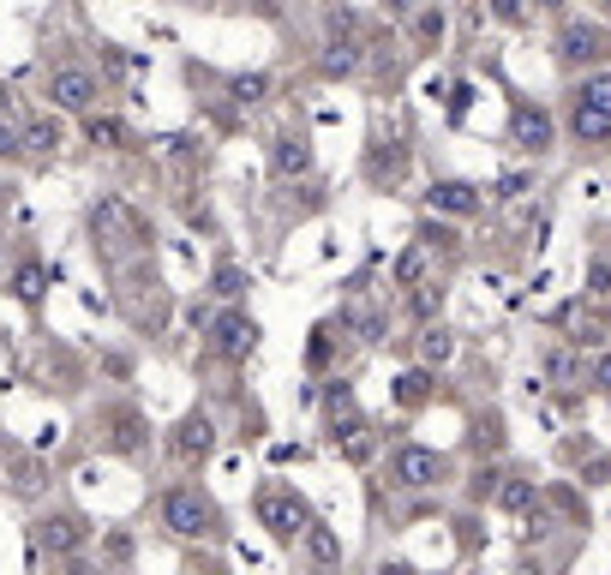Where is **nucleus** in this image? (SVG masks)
Wrapping results in <instances>:
<instances>
[{"mask_svg":"<svg viewBox=\"0 0 611 575\" xmlns=\"http://www.w3.org/2000/svg\"><path fill=\"white\" fill-rule=\"evenodd\" d=\"M240 288H246V276H240V264H222V270H216V294H222V300H234Z\"/></svg>","mask_w":611,"mask_h":575,"instance_id":"bb28decb","label":"nucleus"},{"mask_svg":"<svg viewBox=\"0 0 611 575\" xmlns=\"http://www.w3.org/2000/svg\"><path fill=\"white\" fill-rule=\"evenodd\" d=\"M48 96H54V108H66V114H90L96 96H102V78H96L90 66H54V72H48Z\"/></svg>","mask_w":611,"mask_h":575,"instance_id":"20e7f679","label":"nucleus"},{"mask_svg":"<svg viewBox=\"0 0 611 575\" xmlns=\"http://www.w3.org/2000/svg\"><path fill=\"white\" fill-rule=\"evenodd\" d=\"M402 162H408V156H402L396 144H390V150L378 144V150H372V180H396V174H402Z\"/></svg>","mask_w":611,"mask_h":575,"instance_id":"b1692460","label":"nucleus"},{"mask_svg":"<svg viewBox=\"0 0 611 575\" xmlns=\"http://www.w3.org/2000/svg\"><path fill=\"white\" fill-rule=\"evenodd\" d=\"M84 516H48L42 528H36V540H42V552H54V558H66V552H78L84 546Z\"/></svg>","mask_w":611,"mask_h":575,"instance_id":"f8f14e48","label":"nucleus"},{"mask_svg":"<svg viewBox=\"0 0 611 575\" xmlns=\"http://www.w3.org/2000/svg\"><path fill=\"white\" fill-rule=\"evenodd\" d=\"M426 396H432V378H426V372H420V366H414V372H402V378H396V402H402V408H420V402H426Z\"/></svg>","mask_w":611,"mask_h":575,"instance_id":"aec40b11","label":"nucleus"},{"mask_svg":"<svg viewBox=\"0 0 611 575\" xmlns=\"http://www.w3.org/2000/svg\"><path fill=\"white\" fill-rule=\"evenodd\" d=\"M324 72H330V78L360 72V48H354V42H330V48H324Z\"/></svg>","mask_w":611,"mask_h":575,"instance_id":"6ab92c4d","label":"nucleus"},{"mask_svg":"<svg viewBox=\"0 0 611 575\" xmlns=\"http://www.w3.org/2000/svg\"><path fill=\"white\" fill-rule=\"evenodd\" d=\"M534 6H540V12H558V6H564V0H534Z\"/></svg>","mask_w":611,"mask_h":575,"instance_id":"c9c22d12","label":"nucleus"},{"mask_svg":"<svg viewBox=\"0 0 611 575\" xmlns=\"http://www.w3.org/2000/svg\"><path fill=\"white\" fill-rule=\"evenodd\" d=\"M438 306H444V288H438V282H426V288H414V312H420V318H432Z\"/></svg>","mask_w":611,"mask_h":575,"instance_id":"cd10ccee","label":"nucleus"},{"mask_svg":"<svg viewBox=\"0 0 611 575\" xmlns=\"http://www.w3.org/2000/svg\"><path fill=\"white\" fill-rule=\"evenodd\" d=\"M270 168H276V180H294V174H306V168H312V144H306L300 132H282V138L270 144Z\"/></svg>","mask_w":611,"mask_h":575,"instance_id":"ddd939ff","label":"nucleus"},{"mask_svg":"<svg viewBox=\"0 0 611 575\" xmlns=\"http://www.w3.org/2000/svg\"><path fill=\"white\" fill-rule=\"evenodd\" d=\"M594 384L611 396V354H600V366H594Z\"/></svg>","mask_w":611,"mask_h":575,"instance_id":"473e14b6","label":"nucleus"},{"mask_svg":"<svg viewBox=\"0 0 611 575\" xmlns=\"http://www.w3.org/2000/svg\"><path fill=\"white\" fill-rule=\"evenodd\" d=\"M216 450V420L210 414H186L180 426H174V456L180 462H204Z\"/></svg>","mask_w":611,"mask_h":575,"instance_id":"9d476101","label":"nucleus"},{"mask_svg":"<svg viewBox=\"0 0 611 575\" xmlns=\"http://www.w3.org/2000/svg\"><path fill=\"white\" fill-rule=\"evenodd\" d=\"M318 575H330V570H318Z\"/></svg>","mask_w":611,"mask_h":575,"instance_id":"4c0bfd02","label":"nucleus"},{"mask_svg":"<svg viewBox=\"0 0 611 575\" xmlns=\"http://www.w3.org/2000/svg\"><path fill=\"white\" fill-rule=\"evenodd\" d=\"M84 132H90V144H96V150H126V144H132V132H126V120H120V114H90V126H84Z\"/></svg>","mask_w":611,"mask_h":575,"instance_id":"4468645a","label":"nucleus"},{"mask_svg":"<svg viewBox=\"0 0 611 575\" xmlns=\"http://www.w3.org/2000/svg\"><path fill=\"white\" fill-rule=\"evenodd\" d=\"M210 348H216L222 360H246V354L258 348V324H252L246 312H222V318L210 324Z\"/></svg>","mask_w":611,"mask_h":575,"instance_id":"0eeeda50","label":"nucleus"},{"mask_svg":"<svg viewBox=\"0 0 611 575\" xmlns=\"http://www.w3.org/2000/svg\"><path fill=\"white\" fill-rule=\"evenodd\" d=\"M162 528L180 534V540H210L216 534V510L192 486H174V492H162Z\"/></svg>","mask_w":611,"mask_h":575,"instance_id":"7ed1b4c3","label":"nucleus"},{"mask_svg":"<svg viewBox=\"0 0 611 575\" xmlns=\"http://www.w3.org/2000/svg\"><path fill=\"white\" fill-rule=\"evenodd\" d=\"M90 222H96L102 240H144V216H138L132 204H120V198H102V204L90 210Z\"/></svg>","mask_w":611,"mask_h":575,"instance_id":"1a4fd4ad","label":"nucleus"},{"mask_svg":"<svg viewBox=\"0 0 611 575\" xmlns=\"http://www.w3.org/2000/svg\"><path fill=\"white\" fill-rule=\"evenodd\" d=\"M420 246H426V252H456V234L438 228V222H426V228H420Z\"/></svg>","mask_w":611,"mask_h":575,"instance_id":"a878e982","label":"nucleus"},{"mask_svg":"<svg viewBox=\"0 0 611 575\" xmlns=\"http://www.w3.org/2000/svg\"><path fill=\"white\" fill-rule=\"evenodd\" d=\"M516 192H528V174H504L498 180V198H516Z\"/></svg>","mask_w":611,"mask_h":575,"instance_id":"2f4dec72","label":"nucleus"},{"mask_svg":"<svg viewBox=\"0 0 611 575\" xmlns=\"http://www.w3.org/2000/svg\"><path fill=\"white\" fill-rule=\"evenodd\" d=\"M414 30H420V42H438V36H444V12H438V6H426Z\"/></svg>","mask_w":611,"mask_h":575,"instance_id":"c85d7f7f","label":"nucleus"},{"mask_svg":"<svg viewBox=\"0 0 611 575\" xmlns=\"http://www.w3.org/2000/svg\"><path fill=\"white\" fill-rule=\"evenodd\" d=\"M42 288H48V270H42V264H18L12 294H18V300H42Z\"/></svg>","mask_w":611,"mask_h":575,"instance_id":"412c9836","label":"nucleus"},{"mask_svg":"<svg viewBox=\"0 0 611 575\" xmlns=\"http://www.w3.org/2000/svg\"><path fill=\"white\" fill-rule=\"evenodd\" d=\"M588 288H594L600 300L611 294V264H606V258H594V264H588Z\"/></svg>","mask_w":611,"mask_h":575,"instance_id":"c756f323","label":"nucleus"},{"mask_svg":"<svg viewBox=\"0 0 611 575\" xmlns=\"http://www.w3.org/2000/svg\"><path fill=\"white\" fill-rule=\"evenodd\" d=\"M258 522L270 528L276 546H300V540L318 528L312 504H306L300 492H288V486H264V492H258Z\"/></svg>","mask_w":611,"mask_h":575,"instance_id":"f257e3e1","label":"nucleus"},{"mask_svg":"<svg viewBox=\"0 0 611 575\" xmlns=\"http://www.w3.org/2000/svg\"><path fill=\"white\" fill-rule=\"evenodd\" d=\"M558 54L564 60H611V30L606 24H564Z\"/></svg>","mask_w":611,"mask_h":575,"instance_id":"6e6552de","label":"nucleus"},{"mask_svg":"<svg viewBox=\"0 0 611 575\" xmlns=\"http://www.w3.org/2000/svg\"><path fill=\"white\" fill-rule=\"evenodd\" d=\"M492 12H498L504 24H528V0H492Z\"/></svg>","mask_w":611,"mask_h":575,"instance_id":"7c9ffc66","label":"nucleus"},{"mask_svg":"<svg viewBox=\"0 0 611 575\" xmlns=\"http://www.w3.org/2000/svg\"><path fill=\"white\" fill-rule=\"evenodd\" d=\"M426 264H432V252H426V246H408V252L390 264V282H396V288H426Z\"/></svg>","mask_w":611,"mask_h":575,"instance_id":"dca6fc26","label":"nucleus"},{"mask_svg":"<svg viewBox=\"0 0 611 575\" xmlns=\"http://www.w3.org/2000/svg\"><path fill=\"white\" fill-rule=\"evenodd\" d=\"M378 575H414L408 564H378Z\"/></svg>","mask_w":611,"mask_h":575,"instance_id":"f704fd0d","label":"nucleus"},{"mask_svg":"<svg viewBox=\"0 0 611 575\" xmlns=\"http://www.w3.org/2000/svg\"><path fill=\"white\" fill-rule=\"evenodd\" d=\"M408 6H414V0H390V12H408Z\"/></svg>","mask_w":611,"mask_h":575,"instance_id":"e433bc0d","label":"nucleus"},{"mask_svg":"<svg viewBox=\"0 0 611 575\" xmlns=\"http://www.w3.org/2000/svg\"><path fill=\"white\" fill-rule=\"evenodd\" d=\"M276 6H282V0H252V12H264V18H270Z\"/></svg>","mask_w":611,"mask_h":575,"instance_id":"72a5a7b5","label":"nucleus"},{"mask_svg":"<svg viewBox=\"0 0 611 575\" xmlns=\"http://www.w3.org/2000/svg\"><path fill=\"white\" fill-rule=\"evenodd\" d=\"M450 354H456V336H450L444 324H426V330H420V360H426V366H444Z\"/></svg>","mask_w":611,"mask_h":575,"instance_id":"f3484780","label":"nucleus"},{"mask_svg":"<svg viewBox=\"0 0 611 575\" xmlns=\"http://www.w3.org/2000/svg\"><path fill=\"white\" fill-rule=\"evenodd\" d=\"M108 426H114V450H138V444H144V420H138L132 408L108 414Z\"/></svg>","mask_w":611,"mask_h":575,"instance_id":"a211bd4d","label":"nucleus"},{"mask_svg":"<svg viewBox=\"0 0 611 575\" xmlns=\"http://www.w3.org/2000/svg\"><path fill=\"white\" fill-rule=\"evenodd\" d=\"M498 504L504 510H534L540 492H534V480H510V486H498Z\"/></svg>","mask_w":611,"mask_h":575,"instance_id":"4be33fe9","label":"nucleus"},{"mask_svg":"<svg viewBox=\"0 0 611 575\" xmlns=\"http://www.w3.org/2000/svg\"><path fill=\"white\" fill-rule=\"evenodd\" d=\"M24 150H30V156H54V150H60V120H54V114L24 120Z\"/></svg>","mask_w":611,"mask_h":575,"instance_id":"2eb2a0df","label":"nucleus"},{"mask_svg":"<svg viewBox=\"0 0 611 575\" xmlns=\"http://www.w3.org/2000/svg\"><path fill=\"white\" fill-rule=\"evenodd\" d=\"M300 546H306V552H312V558H318V564H336V558H342V540H336V534H330V528H312V534H306V540H300Z\"/></svg>","mask_w":611,"mask_h":575,"instance_id":"5701e85b","label":"nucleus"},{"mask_svg":"<svg viewBox=\"0 0 611 575\" xmlns=\"http://www.w3.org/2000/svg\"><path fill=\"white\" fill-rule=\"evenodd\" d=\"M570 126H576L582 144H606L611 138V66L582 78V90L570 102Z\"/></svg>","mask_w":611,"mask_h":575,"instance_id":"f03ea898","label":"nucleus"},{"mask_svg":"<svg viewBox=\"0 0 611 575\" xmlns=\"http://www.w3.org/2000/svg\"><path fill=\"white\" fill-rule=\"evenodd\" d=\"M552 138H558L552 114H546L540 102H516V114H510V144H516L522 156H546V150H552Z\"/></svg>","mask_w":611,"mask_h":575,"instance_id":"423d86ee","label":"nucleus"},{"mask_svg":"<svg viewBox=\"0 0 611 575\" xmlns=\"http://www.w3.org/2000/svg\"><path fill=\"white\" fill-rule=\"evenodd\" d=\"M444 474H450V462H444L438 450H426V444H402V450L390 456V480L408 486V492H426V486H438Z\"/></svg>","mask_w":611,"mask_h":575,"instance_id":"39448f33","label":"nucleus"},{"mask_svg":"<svg viewBox=\"0 0 611 575\" xmlns=\"http://www.w3.org/2000/svg\"><path fill=\"white\" fill-rule=\"evenodd\" d=\"M426 204H432L438 216H474V210H480V186H468V180H432Z\"/></svg>","mask_w":611,"mask_h":575,"instance_id":"9b49d317","label":"nucleus"},{"mask_svg":"<svg viewBox=\"0 0 611 575\" xmlns=\"http://www.w3.org/2000/svg\"><path fill=\"white\" fill-rule=\"evenodd\" d=\"M228 90H234L240 102H264V90H270V78H264V72H240V78H234Z\"/></svg>","mask_w":611,"mask_h":575,"instance_id":"393cba45","label":"nucleus"}]
</instances>
